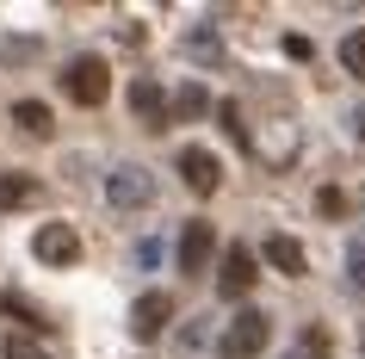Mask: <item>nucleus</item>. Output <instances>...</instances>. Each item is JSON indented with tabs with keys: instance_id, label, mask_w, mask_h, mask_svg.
Here are the masks:
<instances>
[{
	"instance_id": "f257e3e1",
	"label": "nucleus",
	"mask_w": 365,
	"mask_h": 359,
	"mask_svg": "<svg viewBox=\"0 0 365 359\" xmlns=\"http://www.w3.org/2000/svg\"><path fill=\"white\" fill-rule=\"evenodd\" d=\"M267 335H272V316H267V310H242V316L223 328V340H217V359H260Z\"/></svg>"
},
{
	"instance_id": "f03ea898",
	"label": "nucleus",
	"mask_w": 365,
	"mask_h": 359,
	"mask_svg": "<svg viewBox=\"0 0 365 359\" xmlns=\"http://www.w3.org/2000/svg\"><path fill=\"white\" fill-rule=\"evenodd\" d=\"M62 93L75 99V106H99V99L112 93V69L99 56H75L68 69H62Z\"/></svg>"
},
{
	"instance_id": "7ed1b4c3",
	"label": "nucleus",
	"mask_w": 365,
	"mask_h": 359,
	"mask_svg": "<svg viewBox=\"0 0 365 359\" xmlns=\"http://www.w3.org/2000/svg\"><path fill=\"white\" fill-rule=\"evenodd\" d=\"M106 198H112L118 211H149L155 205L149 168H112V173H106Z\"/></svg>"
},
{
	"instance_id": "20e7f679",
	"label": "nucleus",
	"mask_w": 365,
	"mask_h": 359,
	"mask_svg": "<svg viewBox=\"0 0 365 359\" xmlns=\"http://www.w3.org/2000/svg\"><path fill=\"white\" fill-rule=\"evenodd\" d=\"M31 254H38L43 266H75L81 261V236L68 223H43L38 236H31Z\"/></svg>"
},
{
	"instance_id": "39448f33",
	"label": "nucleus",
	"mask_w": 365,
	"mask_h": 359,
	"mask_svg": "<svg viewBox=\"0 0 365 359\" xmlns=\"http://www.w3.org/2000/svg\"><path fill=\"white\" fill-rule=\"evenodd\" d=\"M211 254H217V229L205 217H192V223L180 229V273H205Z\"/></svg>"
},
{
	"instance_id": "423d86ee",
	"label": "nucleus",
	"mask_w": 365,
	"mask_h": 359,
	"mask_svg": "<svg viewBox=\"0 0 365 359\" xmlns=\"http://www.w3.org/2000/svg\"><path fill=\"white\" fill-rule=\"evenodd\" d=\"M180 180H186L198 198H211V192L223 186V161H217L211 149H180Z\"/></svg>"
},
{
	"instance_id": "0eeeda50",
	"label": "nucleus",
	"mask_w": 365,
	"mask_h": 359,
	"mask_svg": "<svg viewBox=\"0 0 365 359\" xmlns=\"http://www.w3.org/2000/svg\"><path fill=\"white\" fill-rule=\"evenodd\" d=\"M168 322H173V298L168 291H143V298H136V310H130V335L136 340H155Z\"/></svg>"
},
{
	"instance_id": "6e6552de",
	"label": "nucleus",
	"mask_w": 365,
	"mask_h": 359,
	"mask_svg": "<svg viewBox=\"0 0 365 359\" xmlns=\"http://www.w3.org/2000/svg\"><path fill=\"white\" fill-rule=\"evenodd\" d=\"M254 285V248H223V266H217V291H223V298H242V291H248Z\"/></svg>"
},
{
	"instance_id": "1a4fd4ad",
	"label": "nucleus",
	"mask_w": 365,
	"mask_h": 359,
	"mask_svg": "<svg viewBox=\"0 0 365 359\" xmlns=\"http://www.w3.org/2000/svg\"><path fill=\"white\" fill-rule=\"evenodd\" d=\"M130 112L143 118V131H168L173 124V106H168V93H161L155 81H136L130 87Z\"/></svg>"
},
{
	"instance_id": "9d476101",
	"label": "nucleus",
	"mask_w": 365,
	"mask_h": 359,
	"mask_svg": "<svg viewBox=\"0 0 365 359\" xmlns=\"http://www.w3.org/2000/svg\"><path fill=\"white\" fill-rule=\"evenodd\" d=\"M43 198V180L38 173H0V211H25Z\"/></svg>"
},
{
	"instance_id": "9b49d317",
	"label": "nucleus",
	"mask_w": 365,
	"mask_h": 359,
	"mask_svg": "<svg viewBox=\"0 0 365 359\" xmlns=\"http://www.w3.org/2000/svg\"><path fill=\"white\" fill-rule=\"evenodd\" d=\"M279 359H334V347H328V328H322V322H309V328L291 340Z\"/></svg>"
},
{
	"instance_id": "f8f14e48",
	"label": "nucleus",
	"mask_w": 365,
	"mask_h": 359,
	"mask_svg": "<svg viewBox=\"0 0 365 359\" xmlns=\"http://www.w3.org/2000/svg\"><path fill=\"white\" fill-rule=\"evenodd\" d=\"M260 254H267V261L272 266H279V273H291V279H297V273H304V248H297V242H291V236H267V248H260Z\"/></svg>"
},
{
	"instance_id": "ddd939ff",
	"label": "nucleus",
	"mask_w": 365,
	"mask_h": 359,
	"mask_svg": "<svg viewBox=\"0 0 365 359\" xmlns=\"http://www.w3.org/2000/svg\"><path fill=\"white\" fill-rule=\"evenodd\" d=\"M13 124H19L25 136H50V124H56V118H50V106H43V99H19V106H13Z\"/></svg>"
},
{
	"instance_id": "4468645a",
	"label": "nucleus",
	"mask_w": 365,
	"mask_h": 359,
	"mask_svg": "<svg viewBox=\"0 0 365 359\" xmlns=\"http://www.w3.org/2000/svg\"><path fill=\"white\" fill-rule=\"evenodd\" d=\"M341 69H346L353 81H365V25L341 38Z\"/></svg>"
},
{
	"instance_id": "2eb2a0df",
	"label": "nucleus",
	"mask_w": 365,
	"mask_h": 359,
	"mask_svg": "<svg viewBox=\"0 0 365 359\" xmlns=\"http://www.w3.org/2000/svg\"><path fill=\"white\" fill-rule=\"evenodd\" d=\"M205 106H211V93H205L198 81H186V87L173 93V118H198V112H205Z\"/></svg>"
},
{
	"instance_id": "dca6fc26",
	"label": "nucleus",
	"mask_w": 365,
	"mask_h": 359,
	"mask_svg": "<svg viewBox=\"0 0 365 359\" xmlns=\"http://www.w3.org/2000/svg\"><path fill=\"white\" fill-rule=\"evenodd\" d=\"M346 285L365 298V236H353V248H346Z\"/></svg>"
},
{
	"instance_id": "f3484780",
	"label": "nucleus",
	"mask_w": 365,
	"mask_h": 359,
	"mask_svg": "<svg viewBox=\"0 0 365 359\" xmlns=\"http://www.w3.org/2000/svg\"><path fill=\"white\" fill-rule=\"evenodd\" d=\"M217 118H223V131H230L235 143L248 136V124H242V106H235V99H223V106H217Z\"/></svg>"
},
{
	"instance_id": "a211bd4d",
	"label": "nucleus",
	"mask_w": 365,
	"mask_h": 359,
	"mask_svg": "<svg viewBox=\"0 0 365 359\" xmlns=\"http://www.w3.org/2000/svg\"><path fill=\"white\" fill-rule=\"evenodd\" d=\"M316 211H322V217H341V211H346V192L322 186V192H316Z\"/></svg>"
},
{
	"instance_id": "6ab92c4d",
	"label": "nucleus",
	"mask_w": 365,
	"mask_h": 359,
	"mask_svg": "<svg viewBox=\"0 0 365 359\" xmlns=\"http://www.w3.org/2000/svg\"><path fill=\"white\" fill-rule=\"evenodd\" d=\"M186 50L211 62V56H217V31H192V38H186Z\"/></svg>"
},
{
	"instance_id": "aec40b11",
	"label": "nucleus",
	"mask_w": 365,
	"mask_h": 359,
	"mask_svg": "<svg viewBox=\"0 0 365 359\" xmlns=\"http://www.w3.org/2000/svg\"><path fill=\"white\" fill-rule=\"evenodd\" d=\"M6 359H43V353H38L25 335H13V340H6Z\"/></svg>"
},
{
	"instance_id": "412c9836",
	"label": "nucleus",
	"mask_w": 365,
	"mask_h": 359,
	"mask_svg": "<svg viewBox=\"0 0 365 359\" xmlns=\"http://www.w3.org/2000/svg\"><path fill=\"white\" fill-rule=\"evenodd\" d=\"M285 56L291 62H309V38H285Z\"/></svg>"
},
{
	"instance_id": "4be33fe9",
	"label": "nucleus",
	"mask_w": 365,
	"mask_h": 359,
	"mask_svg": "<svg viewBox=\"0 0 365 359\" xmlns=\"http://www.w3.org/2000/svg\"><path fill=\"white\" fill-rule=\"evenodd\" d=\"M353 124H359V143H365V112H353Z\"/></svg>"
}]
</instances>
